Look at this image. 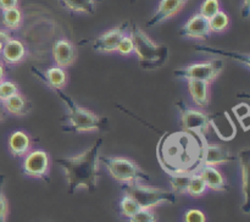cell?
I'll return each mask as SVG.
<instances>
[{
  "instance_id": "cell-1",
  "label": "cell",
  "mask_w": 250,
  "mask_h": 222,
  "mask_svg": "<svg viewBox=\"0 0 250 222\" xmlns=\"http://www.w3.org/2000/svg\"><path fill=\"white\" fill-rule=\"evenodd\" d=\"M202 136L183 132L167 133L158 146V158L161 167L168 173H194L203 165Z\"/></svg>"
},
{
  "instance_id": "cell-2",
  "label": "cell",
  "mask_w": 250,
  "mask_h": 222,
  "mask_svg": "<svg viewBox=\"0 0 250 222\" xmlns=\"http://www.w3.org/2000/svg\"><path fill=\"white\" fill-rule=\"evenodd\" d=\"M102 144L103 138H99L83 153L72 158H60L55 160L65 172L68 194H73L78 188H85L89 193L97 190L99 181V151Z\"/></svg>"
},
{
  "instance_id": "cell-3",
  "label": "cell",
  "mask_w": 250,
  "mask_h": 222,
  "mask_svg": "<svg viewBox=\"0 0 250 222\" xmlns=\"http://www.w3.org/2000/svg\"><path fill=\"white\" fill-rule=\"evenodd\" d=\"M59 98L62 100L67 107V122L68 126L65 131L83 133V132H106L110 129V122L107 117L99 116L94 112L89 111L85 107L80 106L75 100L62 89H53Z\"/></svg>"
},
{
  "instance_id": "cell-4",
  "label": "cell",
  "mask_w": 250,
  "mask_h": 222,
  "mask_svg": "<svg viewBox=\"0 0 250 222\" xmlns=\"http://www.w3.org/2000/svg\"><path fill=\"white\" fill-rule=\"evenodd\" d=\"M133 40L134 53L139 59V66L143 70L151 71L163 67L168 59V48L154 41L138 24H133L129 32Z\"/></svg>"
},
{
  "instance_id": "cell-5",
  "label": "cell",
  "mask_w": 250,
  "mask_h": 222,
  "mask_svg": "<svg viewBox=\"0 0 250 222\" xmlns=\"http://www.w3.org/2000/svg\"><path fill=\"white\" fill-rule=\"evenodd\" d=\"M99 163L106 167L111 177L122 184L128 183H144L150 181V176L131 159L122 156H100Z\"/></svg>"
},
{
  "instance_id": "cell-6",
  "label": "cell",
  "mask_w": 250,
  "mask_h": 222,
  "mask_svg": "<svg viewBox=\"0 0 250 222\" xmlns=\"http://www.w3.org/2000/svg\"><path fill=\"white\" fill-rule=\"evenodd\" d=\"M122 190L126 195L133 198L141 209H153L165 202H168V204L176 202V194L172 190L146 185L144 183L136 182L122 184Z\"/></svg>"
},
{
  "instance_id": "cell-7",
  "label": "cell",
  "mask_w": 250,
  "mask_h": 222,
  "mask_svg": "<svg viewBox=\"0 0 250 222\" xmlns=\"http://www.w3.org/2000/svg\"><path fill=\"white\" fill-rule=\"evenodd\" d=\"M225 68L224 59L216 58L204 62H193L177 68L173 73L176 78L185 81H203L212 83L219 78Z\"/></svg>"
},
{
  "instance_id": "cell-8",
  "label": "cell",
  "mask_w": 250,
  "mask_h": 222,
  "mask_svg": "<svg viewBox=\"0 0 250 222\" xmlns=\"http://www.w3.org/2000/svg\"><path fill=\"white\" fill-rule=\"evenodd\" d=\"M176 107L181 115V126L183 131L202 136L210 131L209 115L202 109L190 107L185 101L176 102Z\"/></svg>"
},
{
  "instance_id": "cell-9",
  "label": "cell",
  "mask_w": 250,
  "mask_h": 222,
  "mask_svg": "<svg viewBox=\"0 0 250 222\" xmlns=\"http://www.w3.org/2000/svg\"><path fill=\"white\" fill-rule=\"evenodd\" d=\"M51 158L50 154L45 150H31L24 156L22 170L26 176L36 180L50 182Z\"/></svg>"
},
{
  "instance_id": "cell-10",
  "label": "cell",
  "mask_w": 250,
  "mask_h": 222,
  "mask_svg": "<svg viewBox=\"0 0 250 222\" xmlns=\"http://www.w3.org/2000/svg\"><path fill=\"white\" fill-rule=\"evenodd\" d=\"M128 27L129 22H122V23L103 32L99 37H97L93 40L92 48L99 53H114V51H116V48L122 37L126 34Z\"/></svg>"
},
{
  "instance_id": "cell-11",
  "label": "cell",
  "mask_w": 250,
  "mask_h": 222,
  "mask_svg": "<svg viewBox=\"0 0 250 222\" xmlns=\"http://www.w3.org/2000/svg\"><path fill=\"white\" fill-rule=\"evenodd\" d=\"M210 34L211 31L209 28V21L199 12L192 15L180 29L181 37L195 40H207Z\"/></svg>"
},
{
  "instance_id": "cell-12",
  "label": "cell",
  "mask_w": 250,
  "mask_h": 222,
  "mask_svg": "<svg viewBox=\"0 0 250 222\" xmlns=\"http://www.w3.org/2000/svg\"><path fill=\"white\" fill-rule=\"evenodd\" d=\"M189 0H160L146 26L156 27L180 14Z\"/></svg>"
},
{
  "instance_id": "cell-13",
  "label": "cell",
  "mask_w": 250,
  "mask_h": 222,
  "mask_svg": "<svg viewBox=\"0 0 250 222\" xmlns=\"http://www.w3.org/2000/svg\"><path fill=\"white\" fill-rule=\"evenodd\" d=\"M234 160V155L227 146L219 143H204L203 145V165L219 166Z\"/></svg>"
},
{
  "instance_id": "cell-14",
  "label": "cell",
  "mask_w": 250,
  "mask_h": 222,
  "mask_svg": "<svg viewBox=\"0 0 250 222\" xmlns=\"http://www.w3.org/2000/svg\"><path fill=\"white\" fill-rule=\"evenodd\" d=\"M53 59L59 67H70L77 59L75 44L68 39H59L53 45Z\"/></svg>"
},
{
  "instance_id": "cell-15",
  "label": "cell",
  "mask_w": 250,
  "mask_h": 222,
  "mask_svg": "<svg viewBox=\"0 0 250 222\" xmlns=\"http://www.w3.org/2000/svg\"><path fill=\"white\" fill-rule=\"evenodd\" d=\"M197 172L204 180L208 189L215 190V192H229V190L227 178L219 168H216V166L202 165Z\"/></svg>"
},
{
  "instance_id": "cell-16",
  "label": "cell",
  "mask_w": 250,
  "mask_h": 222,
  "mask_svg": "<svg viewBox=\"0 0 250 222\" xmlns=\"http://www.w3.org/2000/svg\"><path fill=\"white\" fill-rule=\"evenodd\" d=\"M33 146V139L27 132L15 131L7 139V149L14 158H24Z\"/></svg>"
},
{
  "instance_id": "cell-17",
  "label": "cell",
  "mask_w": 250,
  "mask_h": 222,
  "mask_svg": "<svg viewBox=\"0 0 250 222\" xmlns=\"http://www.w3.org/2000/svg\"><path fill=\"white\" fill-rule=\"evenodd\" d=\"M32 73L34 76H37L38 78H41L44 83H45L48 87H50L51 89H65V87L67 85V73H66L65 68L59 67V66H54V67L48 68L44 73H42L41 71L37 70L34 66L31 67Z\"/></svg>"
},
{
  "instance_id": "cell-18",
  "label": "cell",
  "mask_w": 250,
  "mask_h": 222,
  "mask_svg": "<svg viewBox=\"0 0 250 222\" xmlns=\"http://www.w3.org/2000/svg\"><path fill=\"white\" fill-rule=\"evenodd\" d=\"M209 120L210 127L214 128V131L221 139L232 141V138L236 136V127L227 112L212 115V116H209Z\"/></svg>"
},
{
  "instance_id": "cell-19",
  "label": "cell",
  "mask_w": 250,
  "mask_h": 222,
  "mask_svg": "<svg viewBox=\"0 0 250 222\" xmlns=\"http://www.w3.org/2000/svg\"><path fill=\"white\" fill-rule=\"evenodd\" d=\"M188 90L192 98V101L199 109H208L210 104V89L209 83L203 81H187Z\"/></svg>"
},
{
  "instance_id": "cell-20",
  "label": "cell",
  "mask_w": 250,
  "mask_h": 222,
  "mask_svg": "<svg viewBox=\"0 0 250 222\" xmlns=\"http://www.w3.org/2000/svg\"><path fill=\"white\" fill-rule=\"evenodd\" d=\"M1 56L7 65H19L26 58V46L20 39L11 38L4 44Z\"/></svg>"
},
{
  "instance_id": "cell-21",
  "label": "cell",
  "mask_w": 250,
  "mask_h": 222,
  "mask_svg": "<svg viewBox=\"0 0 250 222\" xmlns=\"http://www.w3.org/2000/svg\"><path fill=\"white\" fill-rule=\"evenodd\" d=\"M2 105H4V109L7 114L14 115V116L17 117L26 116L32 110L31 101L20 92L12 95L11 98H9L5 101H2Z\"/></svg>"
},
{
  "instance_id": "cell-22",
  "label": "cell",
  "mask_w": 250,
  "mask_h": 222,
  "mask_svg": "<svg viewBox=\"0 0 250 222\" xmlns=\"http://www.w3.org/2000/svg\"><path fill=\"white\" fill-rule=\"evenodd\" d=\"M249 160L250 151L249 149H243L238 154L239 168H241V185L242 193L244 197V204L242 205V210L246 214L249 212V197H248V178H249Z\"/></svg>"
},
{
  "instance_id": "cell-23",
  "label": "cell",
  "mask_w": 250,
  "mask_h": 222,
  "mask_svg": "<svg viewBox=\"0 0 250 222\" xmlns=\"http://www.w3.org/2000/svg\"><path fill=\"white\" fill-rule=\"evenodd\" d=\"M60 2L71 12L92 15L97 9L98 0H60Z\"/></svg>"
},
{
  "instance_id": "cell-24",
  "label": "cell",
  "mask_w": 250,
  "mask_h": 222,
  "mask_svg": "<svg viewBox=\"0 0 250 222\" xmlns=\"http://www.w3.org/2000/svg\"><path fill=\"white\" fill-rule=\"evenodd\" d=\"M1 23L9 31H17L21 28L23 23V15L21 10L17 7V9L1 11Z\"/></svg>"
},
{
  "instance_id": "cell-25",
  "label": "cell",
  "mask_w": 250,
  "mask_h": 222,
  "mask_svg": "<svg viewBox=\"0 0 250 222\" xmlns=\"http://www.w3.org/2000/svg\"><path fill=\"white\" fill-rule=\"evenodd\" d=\"M195 50L202 51V53H209V54H217V55L225 56V58H231L232 60L237 61V62L243 63L246 67H249V54L248 53H237V51H226V50H220V49L209 48V46H194Z\"/></svg>"
},
{
  "instance_id": "cell-26",
  "label": "cell",
  "mask_w": 250,
  "mask_h": 222,
  "mask_svg": "<svg viewBox=\"0 0 250 222\" xmlns=\"http://www.w3.org/2000/svg\"><path fill=\"white\" fill-rule=\"evenodd\" d=\"M208 21H209V28L212 33H224L231 26V19L224 10H220L216 15H214Z\"/></svg>"
},
{
  "instance_id": "cell-27",
  "label": "cell",
  "mask_w": 250,
  "mask_h": 222,
  "mask_svg": "<svg viewBox=\"0 0 250 222\" xmlns=\"http://www.w3.org/2000/svg\"><path fill=\"white\" fill-rule=\"evenodd\" d=\"M190 175L192 173H173V175H170L168 181H170L171 188H172V192L175 194H187V188L190 180Z\"/></svg>"
},
{
  "instance_id": "cell-28",
  "label": "cell",
  "mask_w": 250,
  "mask_h": 222,
  "mask_svg": "<svg viewBox=\"0 0 250 222\" xmlns=\"http://www.w3.org/2000/svg\"><path fill=\"white\" fill-rule=\"evenodd\" d=\"M208 187L205 184L204 180L200 177L198 172H194L190 175L189 183H188L187 194L192 198H200L207 193Z\"/></svg>"
},
{
  "instance_id": "cell-29",
  "label": "cell",
  "mask_w": 250,
  "mask_h": 222,
  "mask_svg": "<svg viewBox=\"0 0 250 222\" xmlns=\"http://www.w3.org/2000/svg\"><path fill=\"white\" fill-rule=\"evenodd\" d=\"M141 209L138 204H137L136 200L133 198H131L129 195H125L124 198L120 202V211L124 215L125 217H132L134 214H136L138 210Z\"/></svg>"
},
{
  "instance_id": "cell-30",
  "label": "cell",
  "mask_w": 250,
  "mask_h": 222,
  "mask_svg": "<svg viewBox=\"0 0 250 222\" xmlns=\"http://www.w3.org/2000/svg\"><path fill=\"white\" fill-rule=\"evenodd\" d=\"M221 10V5H220V0H204L200 5L199 14L204 16L205 19H211L214 15Z\"/></svg>"
},
{
  "instance_id": "cell-31",
  "label": "cell",
  "mask_w": 250,
  "mask_h": 222,
  "mask_svg": "<svg viewBox=\"0 0 250 222\" xmlns=\"http://www.w3.org/2000/svg\"><path fill=\"white\" fill-rule=\"evenodd\" d=\"M19 92V84L16 82L4 80L0 83V101H5Z\"/></svg>"
},
{
  "instance_id": "cell-32",
  "label": "cell",
  "mask_w": 250,
  "mask_h": 222,
  "mask_svg": "<svg viewBox=\"0 0 250 222\" xmlns=\"http://www.w3.org/2000/svg\"><path fill=\"white\" fill-rule=\"evenodd\" d=\"M4 183L5 176L0 175V222H6L9 215V200L4 194Z\"/></svg>"
},
{
  "instance_id": "cell-33",
  "label": "cell",
  "mask_w": 250,
  "mask_h": 222,
  "mask_svg": "<svg viewBox=\"0 0 250 222\" xmlns=\"http://www.w3.org/2000/svg\"><path fill=\"white\" fill-rule=\"evenodd\" d=\"M129 222H156L155 212L153 209H139L132 217Z\"/></svg>"
},
{
  "instance_id": "cell-34",
  "label": "cell",
  "mask_w": 250,
  "mask_h": 222,
  "mask_svg": "<svg viewBox=\"0 0 250 222\" xmlns=\"http://www.w3.org/2000/svg\"><path fill=\"white\" fill-rule=\"evenodd\" d=\"M133 50H134V46H133V40H132L131 36H126V34H125V36L122 37L121 40H120L119 45H117L116 51L120 54V55L126 56L133 53Z\"/></svg>"
},
{
  "instance_id": "cell-35",
  "label": "cell",
  "mask_w": 250,
  "mask_h": 222,
  "mask_svg": "<svg viewBox=\"0 0 250 222\" xmlns=\"http://www.w3.org/2000/svg\"><path fill=\"white\" fill-rule=\"evenodd\" d=\"M183 222H207V216L199 209H189L183 216Z\"/></svg>"
},
{
  "instance_id": "cell-36",
  "label": "cell",
  "mask_w": 250,
  "mask_h": 222,
  "mask_svg": "<svg viewBox=\"0 0 250 222\" xmlns=\"http://www.w3.org/2000/svg\"><path fill=\"white\" fill-rule=\"evenodd\" d=\"M20 5V0H0V11L17 9Z\"/></svg>"
},
{
  "instance_id": "cell-37",
  "label": "cell",
  "mask_w": 250,
  "mask_h": 222,
  "mask_svg": "<svg viewBox=\"0 0 250 222\" xmlns=\"http://www.w3.org/2000/svg\"><path fill=\"white\" fill-rule=\"evenodd\" d=\"M241 12L244 19H248L250 14V0H243L241 6Z\"/></svg>"
},
{
  "instance_id": "cell-38",
  "label": "cell",
  "mask_w": 250,
  "mask_h": 222,
  "mask_svg": "<svg viewBox=\"0 0 250 222\" xmlns=\"http://www.w3.org/2000/svg\"><path fill=\"white\" fill-rule=\"evenodd\" d=\"M11 39V34H10L9 29H1L0 28V43L5 44Z\"/></svg>"
},
{
  "instance_id": "cell-39",
  "label": "cell",
  "mask_w": 250,
  "mask_h": 222,
  "mask_svg": "<svg viewBox=\"0 0 250 222\" xmlns=\"http://www.w3.org/2000/svg\"><path fill=\"white\" fill-rule=\"evenodd\" d=\"M5 119H6V111H5L2 102L0 101V122L5 121Z\"/></svg>"
},
{
  "instance_id": "cell-40",
  "label": "cell",
  "mask_w": 250,
  "mask_h": 222,
  "mask_svg": "<svg viewBox=\"0 0 250 222\" xmlns=\"http://www.w3.org/2000/svg\"><path fill=\"white\" fill-rule=\"evenodd\" d=\"M5 80V70H4V66L0 63V83Z\"/></svg>"
},
{
  "instance_id": "cell-41",
  "label": "cell",
  "mask_w": 250,
  "mask_h": 222,
  "mask_svg": "<svg viewBox=\"0 0 250 222\" xmlns=\"http://www.w3.org/2000/svg\"><path fill=\"white\" fill-rule=\"evenodd\" d=\"M2 48H4V44L0 43V56H1V54H2Z\"/></svg>"
}]
</instances>
